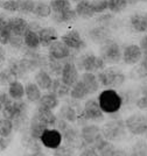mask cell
Here are the masks:
<instances>
[{"label": "cell", "mask_w": 147, "mask_h": 156, "mask_svg": "<svg viewBox=\"0 0 147 156\" xmlns=\"http://www.w3.org/2000/svg\"><path fill=\"white\" fill-rule=\"evenodd\" d=\"M98 104L104 114H115L123 105L122 96L115 89H105L98 96Z\"/></svg>", "instance_id": "6da1fadb"}, {"label": "cell", "mask_w": 147, "mask_h": 156, "mask_svg": "<svg viewBox=\"0 0 147 156\" xmlns=\"http://www.w3.org/2000/svg\"><path fill=\"white\" fill-rule=\"evenodd\" d=\"M97 79L99 82V85H102L106 89H117L122 86L125 83V75L122 70L116 68H104L103 70L98 71Z\"/></svg>", "instance_id": "7a4b0ae2"}, {"label": "cell", "mask_w": 147, "mask_h": 156, "mask_svg": "<svg viewBox=\"0 0 147 156\" xmlns=\"http://www.w3.org/2000/svg\"><path fill=\"white\" fill-rule=\"evenodd\" d=\"M99 54L105 64H117L122 61V48L112 39H108L102 42Z\"/></svg>", "instance_id": "3957f363"}, {"label": "cell", "mask_w": 147, "mask_h": 156, "mask_svg": "<svg viewBox=\"0 0 147 156\" xmlns=\"http://www.w3.org/2000/svg\"><path fill=\"white\" fill-rule=\"evenodd\" d=\"M104 139L109 141H120L126 135V127L122 119H113L104 125L101 129Z\"/></svg>", "instance_id": "277c9868"}, {"label": "cell", "mask_w": 147, "mask_h": 156, "mask_svg": "<svg viewBox=\"0 0 147 156\" xmlns=\"http://www.w3.org/2000/svg\"><path fill=\"white\" fill-rule=\"evenodd\" d=\"M105 62L101 56H96L94 54H85L81 56L77 61V69L84 70L85 72H98L105 68Z\"/></svg>", "instance_id": "5b68a950"}, {"label": "cell", "mask_w": 147, "mask_h": 156, "mask_svg": "<svg viewBox=\"0 0 147 156\" xmlns=\"http://www.w3.org/2000/svg\"><path fill=\"white\" fill-rule=\"evenodd\" d=\"M126 130L130 132L132 135L142 136V134L147 129V121L145 115L140 113H133L130 117H127L124 121Z\"/></svg>", "instance_id": "8992f818"}, {"label": "cell", "mask_w": 147, "mask_h": 156, "mask_svg": "<svg viewBox=\"0 0 147 156\" xmlns=\"http://www.w3.org/2000/svg\"><path fill=\"white\" fill-rule=\"evenodd\" d=\"M64 141V144L70 147L72 149H83L86 147L85 142L81 136V132H78L76 128L69 126L67 129L62 133V142Z\"/></svg>", "instance_id": "52a82bcc"}, {"label": "cell", "mask_w": 147, "mask_h": 156, "mask_svg": "<svg viewBox=\"0 0 147 156\" xmlns=\"http://www.w3.org/2000/svg\"><path fill=\"white\" fill-rule=\"evenodd\" d=\"M61 41L69 49L75 50V51H81L86 47L85 41L82 39L79 32H77L76 29H71L69 32L64 33L63 35L61 36Z\"/></svg>", "instance_id": "ba28073f"}, {"label": "cell", "mask_w": 147, "mask_h": 156, "mask_svg": "<svg viewBox=\"0 0 147 156\" xmlns=\"http://www.w3.org/2000/svg\"><path fill=\"white\" fill-rule=\"evenodd\" d=\"M83 115L88 121H102L104 119V112L101 110L97 99H88L84 104Z\"/></svg>", "instance_id": "9c48e42d"}, {"label": "cell", "mask_w": 147, "mask_h": 156, "mask_svg": "<svg viewBox=\"0 0 147 156\" xmlns=\"http://www.w3.org/2000/svg\"><path fill=\"white\" fill-rule=\"evenodd\" d=\"M69 58L64 61L62 72H61V80L65 85L71 87L79 79V73H78V69H77L76 64L72 61H69Z\"/></svg>", "instance_id": "30bf717a"}, {"label": "cell", "mask_w": 147, "mask_h": 156, "mask_svg": "<svg viewBox=\"0 0 147 156\" xmlns=\"http://www.w3.org/2000/svg\"><path fill=\"white\" fill-rule=\"evenodd\" d=\"M40 142L48 149H55L62 143V134L55 128H47L40 137Z\"/></svg>", "instance_id": "8fae6325"}, {"label": "cell", "mask_w": 147, "mask_h": 156, "mask_svg": "<svg viewBox=\"0 0 147 156\" xmlns=\"http://www.w3.org/2000/svg\"><path fill=\"white\" fill-rule=\"evenodd\" d=\"M48 56L58 61H65L71 57V49H69L61 40H56L48 47Z\"/></svg>", "instance_id": "7c38bea8"}, {"label": "cell", "mask_w": 147, "mask_h": 156, "mask_svg": "<svg viewBox=\"0 0 147 156\" xmlns=\"http://www.w3.org/2000/svg\"><path fill=\"white\" fill-rule=\"evenodd\" d=\"M76 100L72 99V101H69L65 105H63L60 111H58L57 118H61L68 122H75L77 120V115L82 112V110H79V104L75 103Z\"/></svg>", "instance_id": "4fadbf2b"}, {"label": "cell", "mask_w": 147, "mask_h": 156, "mask_svg": "<svg viewBox=\"0 0 147 156\" xmlns=\"http://www.w3.org/2000/svg\"><path fill=\"white\" fill-rule=\"evenodd\" d=\"M142 58L139 44H128L122 50V59L125 64L134 65Z\"/></svg>", "instance_id": "5bb4252c"}, {"label": "cell", "mask_w": 147, "mask_h": 156, "mask_svg": "<svg viewBox=\"0 0 147 156\" xmlns=\"http://www.w3.org/2000/svg\"><path fill=\"white\" fill-rule=\"evenodd\" d=\"M81 136L86 146H92L99 137L102 136L101 128L96 125H84L81 129Z\"/></svg>", "instance_id": "9a60e30c"}, {"label": "cell", "mask_w": 147, "mask_h": 156, "mask_svg": "<svg viewBox=\"0 0 147 156\" xmlns=\"http://www.w3.org/2000/svg\"><path fill=\"white\" fill-rule=\"evenodd\" d=\"M40 44L42 47H49L50 43L58 40L57 30L54 27H41V29L38 32Z\"/></svg>", "instance_id": "2e32d148"}, {"label": "cell", "mask_w": 147, "mask_h": 156, "mask_svg": "<svg viewBox=\"0 0 147 156\" xmlns=\"http://www.w3.org/2000/svg\"><path fill=\"white\" fill-rule=\"evenodd\" d=\"M35 115L47 127H54V125H55L56 120H57V115L53 112V110H49V108H47L45 106H41V105L38 106V110L35 112Z\"/></svg>", "instance_id": "e0dca14e"}, {"label": "cell", "mask_w": 147, "mask_h": 156, "mask_svg": "<svg viewBox=\"0 0 147 156\" xmlns=\"http://www.w3.org/2000/svg\"><path fill=\"white\" fill-rule=\"evenodd\" d=\"M79 79L85 85V87H86L89 94H94V93H96L99 90V86L101 85H99V82L97 79V76L94 72H84Z\"/></svg>", "instance_id": "ac0fdd59"}, {"label": "cell", "mask_w": 147, "mask_h": 156, "mask_svg": "<svg viewBox=\"0 0 147 156\" xmlns=\"http://www.w3.org/2000/svg\"><path fill=\"white\" fill-rule=\"evenodd\" d=\"M49 92L51 93H54V94H56L58 98H65L69 96V93H70V86H68V85H65L61 80V78H55V79H53V82H51V85L50 87H49Z\"/></svg>", "instance_id": "d6986e66"}, {"label": "cell", "mask_w": 147, "mask_h": 156, "mask_svg": "<svg viewBox=\"0 0 147 156\" xmlns=\"http://www.w3.org/2000/svg\"><path fill=\"white\" fill-rule=\"evenodd\" d=\"M130 25L137 33L147 32V19L145 13H135L130 18Z\"/></svg>", "instance_id": "ffe728a7"}, {"label": "cell", "mask_w": 147, "mask_h": 156, "mask_svg": "<svg viewBox=\"0 0 147 156\" xmlns=\"http://www.w3.org/2000/svg\"><path fill=\"white\" fill-rule=\"evenodd\" d=\"M47 128H49V127H47L42 121H40V120H39V118L34 114L33 118L31 119V124H29L28 134H29L32 137H34V139L40 140L41 135L43 134V132H45Z\"/></svg>", "instance_id": "44dd1931"}, {"label": "cell", "mask_w": 147, "mask_h": 156, "mask_svg": "<svg viewBox=\"0 0 147 156\" xmlns=\"http://www.w3.org/2000/svg\"><path fill=\"white\" fill-rule=\"evenodd\" d=\"M11 22V33L13 35L24 36L25 33L28 30V21L22 18H13L9 19Z\"/></svg>", "instance_id": "7402d4cb"}, {"label": "cell", "mask_w": 147, "mask_h": 156, "mask_svg": "<svg viewBox=\"0 0 147 156\" xmlns=\"http://www.w3.org/2000/svg\"><path fill=\"white\" fill-rule=\"evenodd\" d=\"M34 79H35V84L38 85L41 90H49L51 82H53L50 73L45 69H39Z\"/></svg>", "instance_id": "603a6c76"}, {"label": "cell", "mask_w": 147, "mask_h": 156, "mask_svg": "<svg viewBox=\"0 0 147 156\" xmlns=\"http://www.w3.org/2000/svg\"><path fill=\"white\" fill-rule=\"evenodd\" d=\"M75 12H76L77 16H79L82 19H90V18H92L95 15L92 8H91L90 0H81V1H78L76 7H75Z\"/></svg>", "instance_id": "cb8c5ba5"}, {"label": "cell", "mask_w": 147, "mask_h": 156, "mask_svg": "<svg viewBox=\"0 0 147 156\" xmlns=\"http://www.w3.org/2000/svg\"><path fill=\"white\" fill-rule=\"evenodd\" d=\"M8 94L13 100H20L25 97V86L22 85L19 79L13 80L12 83L8 84Z\"/></svg>", "instance_id": "d4e9b609"}, {"label": "cell", "mask_w": 147, "mask_h": 156, "mask_svg": "<svg viewBox=\"0 0 147 156\" xmlns=\"http://www.w3.org/2000/svg\"><path fill=\"white\" fill-rule=\"evenodd\" d=\"M69 96L71 97V99H75V100H82V99L89 96L88 90H86L85 85L83 84V82L81 79H78L76 83L70 87Z\"/></svg>", "instance_id": "484cf974"}, {"label": "cell", "mask_w": 147, "mask_h": 156, "mask_svg": "<svg viewBox=\"0 0 147 156\" xmlns=\"http://www.w3.org/2000/svg\"><path fill=\"white\" fill-rule=\"evenodd\" d=\"M22 37H24V43H25V47L27 49L38 50L39 47L41 46L40 44V40H39L38 32H34V30L28 29Z\"/></svg>", "instance_id": "4316f807"}, {"label": "cell", "mask_w": 147, "mask_h": 156, "mask_svg": "<svg viewBox=\"0 0 147 156\" xmlns=\"http://www.w3.org/2000/svg\"><path fill=\"white\" fill-rule=\"evenodd\" d=\"M58 99H60V98H58L56 94H54V93H51V92H48V93L41 96V98L39 99L38 103H39V105L45 106V107L49 108V110H55L58 105H60V100H58Z\"/></svg>", "instance_id": "83f0119b"}, {"label": "cell", "mask_w": 147, "mask_h": 156, "mask_svg": "<svg viewBox=\"0 0 147 156\" xmlns=\"http://www.w3.org/2000/svg\"><path fill=\"white\" fill-rule=\"evenodd\" d=\"M110 35V30L104 26H99L96 27L94 29H91L89 33L90 39L92 40L94 42H97V43H102L105 40L109 39Z\"/></svg>", "instance_id": "f1b7e54d"}, {"label": "cell", "mask_w": 147, "mask_h": 156, "mask_svg": "<svg viewBox=\"0 0 147 156\" xmlns=\"http://www.w3.org/2000/svg\"><path fill=\"white\" fill-rule=\"evenodd\" d=\"M64 61H58V59H54L53 57L48 56L46 58V65L45 70L48 72L53 73L54 76H61L62 72V68H63Z\"/></svg>", "instance_id": "f546056e"}, {"label": "cell", "mask_w": 147, "mask_h": 156, "mask_svg": "<svg viewBox=\"0 0 147 156\" xmlns=\"http://www.w3.org/2000/svg\"><path fill=\"white\" fill-rule=\"evenodd\" d=\"M131 78L132 79H145L147 78V59L141 58L134 68L131 70Z\"/></svg>", "instance_id": "4dcf8cb0"}, {"label": "cell", "mask_w": 147, "mask_h": 156, "mask_svg": "<svg viewBox=\"0 0 147 156\" xmlns=\"http://www.w3.org/2000/svg\"><path fill=\"white\" fill-rule=\"evenodd\" d=\"M25 96L28 101L31 103H38L41 98V89L35 83H27L25 86Z\"/></svg>", "instance_id": "1f68e13d"}, {"label": "cell", "mask_w": 147, "mask_h": 156, "mask_svg": "<svg viewBox=\"0 0 147 156\" xmlns=\"http://www.w3.org/2000/svg\"><path fill=\"white\" fill-rule=\"evenodd\" d=\"M53 14V20L56 22V23H69L71 21L76 20L77 14L75 12V9H68L65 12H61V13H51Z\"/></svg>", "instance_id": "d6a6232c"}, {"label": "cell", "mask_w": 147, "mask_h": 156, "mask_svg": "<svg viewBox=\"0 0 147 156\" xmlns=\"http://www.w3.org/2000/svg\"><path fill=\"white\" fill-rule=\"evenodd\" d=\"M22 146L25 147L26 149L28 150V153H34V151H39L42 150V143L40 142V140L34 139L29 134H25L22 137Z\"/></svg>", "instance_id": "836d02e7"}, {"label": "cell", "mask_w": 147, "mask_h": 156, "mask_svg": "<svg viewBox=\"0 0 147 156\" xmlns=\"http://www.w3.org/2000/svg\"><path fill=\"white\" fill-rule=\"evenodd\" d=\"M51 8L49 4H47L45 1H35V7L33 14L38 18H48L51 15Z\"/></svg>", "instance_id": "e575fe53"}, {"label": "cell", "mask_w": 147, "mask_h": 156, "mask_svg": "<svg viewBox=\"0 0 147 156\" xmlns=\"http://www.w3.org/2000/svg\"><path fill=\"white\" fill-rule=\"evenodd\" d=\"M130 156H147V140L140 139L132 146Z\"/></svg>", "instance_id": "d590c367"}, {"label": "cell", "mask_w": 147, "mask_h": 156, "mask_svg": "<svg viewBox=\"0 0 147 156\" xmlns=\"http://www.w3.org/2000/svg\"><path fill=\"white\" fill-rule=\"evenodd\" d=\"M53 13H61L71 8V4L69 0H51L49 2Z\"/></svg>", "instance_id": "8d00e7d4"}, {"label": "cell", "mask_w": 147, "mask_h": 156, "mask_svg": "<svg viewBox=\"0 0 147 156\" xmlns=\"http://www.w3.org/2000/svg\"><path fill=\"white\" fill-rule=\"evenodd\" d=\"M8 70L12 72V75L15 77V79H19V78L24 77L25 76V70L22 69V66L20 64V59L12 58L8 61Z\"/></svg>", "instance_id": "74e56055"}, {"label": "cell", "mask_w": 147, "mask_h": 156, "mask_svg": "<svg viewBox=\"0 0 147 156\" xmlns=\"http://www.w3.org/2000/svg\"><path fill=\"white\" fill-rule=\"evenodd\" d=\"M13 130H14V128H13L12 120L6 119V118L0 119V136L2 137L12 136Z\"/></svg>", "instance_id": "f35d334b"}, {"label": "cell", "mask_w": 147, "mask_h": 156, "mask_svg": "<svg viewBox=\"0 0 147 156\" xmlns=\"http://www.w3.org/2000/svg\"><path fill=\"white\" fill-rule=\"evenodd\" d=\"M1 113H2L4 118L9 119V120H13V119L15 118V115H17V113H18V108H17V103H15V100H12L11 103L4 105L2 108H1Z\"/></svg>", "instance_id": "ab89813d"}, {"label": "cell", "mask_w": 147, "mask_h": 156, "mask_svg": "<svg viewBox=\"0 0 147 156\" xmlns=\"http://www.w3.org/2000/svg\"><path fill=\"white\" fill-rule=\"evenodd\" d=\"M127 7L126 0H108V9L112 13H120Z\"/></svg>", "instance_id": "60d3db41"}, {"label": "cell", "mask_w": 147, "mask_h": 156, "mask_svg": "<svg viewBox=\"0 0 147 156\" xmlns=\"http://www.w3.org/2000/svg\"><path fill=\"white\" fill-rule=\"evenodd\" d=\"M0 8L9 13H15L19 11L18 0H0Z\"/></svg>", "instance_id": "b9f144b4"}, {"label": "cell", "mask_w": 147, "mask_h": 156, "mask_svg": "<svg viewBox=\"0 0 147 156\" xmlns=\"http://www.w3.org/2000/svg\"><path fill=\"white\" fill-rule=\"evenodd\" d=\"M19 2V11L22 14H32L35 7V1L34 0H18Z\"/></svg>", "instance_id": "7bdbcfd3"}, {"label": "cell", "mask_w": 147, "mask_h": 156, "mask_svg": "<svg viewBox=\"0 0 147 156\" xmlns=\"http://www.w3.org/2000/svg\"><path fill=\"white\" fill-rule=\"evenodd\" d=\"M90 4L95 14L104 13L108 9V0H91Z\"/></svg>", "instance_id": "ee69618b"}, {"label": "cell", "mask_w": 147, "mask_h": 156, "mask_svg": "<svg viewBox=\"0 0 147 156\" xmlns=\"http://www.w3.org/2000/svg\"><path fill=\"white\" fill-rule=\"evenodd\" d=\"M53 156H75V150L61 143L57 148L54 149Z\"/></svg>", "instance_id": "f6af8a7d"}, {"label": "cell", "mask_w": 147, "mask_h": 156, "mask_svg": "<svg viewBox=\"0 0 147 156\" xmlns=\"http://www.w3.org/2000/svg\"><path fill=\"white\" fill-rule=\"evenodd\" d=\"M9 47H12L13 49L15 50H20L25 47V43H24V37L22 36H18V35H11V37L8 40V43H7Z\"/></svg>", "instance_id": "bcb514c9"}, {"label": "cell", "mask_w": 147, "mask_h": 156, "mask_svg": "<svg viewBox=\"0 0 147 156\" xmlns=\"http://www.w3.org/2000/svg\"><path fill=\"white\" fill-rule=\"evenodd\" d=\"M13 80H15V77L12 75V72L8 70V68L6 69H2L1 71H0V85H2V86H5L9 83H12Z\"/></svg>", "instance_id": "7dc6e473"}, {"label": "cell", "mask_w": 147, "mask_h": 156, "mask_svg": "<svg viewBox=\"0 0 147 156\" xmlns=\"http://www.w3.org/2000/svg\"><path fill=\"white\" fill-rule=\"evenodd\" d=\"M0 30L11 33V22H9V19H7L6 16L2 15V14H0Z\"/></svg>", "instance_id": "c3c4849f"}, {"label": "cell", "mask_w": 147, "mask_h": 156, "mask_svg": "<svg viewBox=\"0 0 147 156\" xmlns=\"http://www.w3.org/2000/svg\"><path fill=\"white\" fill-rule=\"evenodd\" d=\"M135 105H137V107L139 110H147V96L141 94L139 98H137Z\"/></svg>", "instance_id": "681fc988"}, {"label": "cell", "mask_w": 147, "mask_h": 156, "mask_svg": "<svg viewBox=\"0 0 147 156\" xmlns=\"http://www.w3.org/2000/svg\"><path fill=\"white\" fill-rule=\"evenodd\" d=\"M139 47L141 49V54H142V58L147 59V35L144 37H141L140 42H139Z\"/></svg>", "instance_id": "f907efd6"}, {"label": "cell", "mask_w": 147, "mask_h": 156, "mask_svg": "<svg viewBox=\"0 0 147 156\" xmlns=\"http://www.w3.org/2000/svg\"><path fill=\"white\" fill-rule=\"evenodd\" d=\"M79 156H98L97 151L92 147L90 146H86L85 148L81 149V153H79Z\"/></svg>", "instance_id": "816d5d0a"}, {"label": "cell", "mask_w": 147, "mask_h": 156, "mask_svg": "<svg viewBox=\"0 0 147 156\" xmlns=\"http://www.w3.org/2000/svg\"><path fill=\"white\" fill-rule=\"evenodd\" d=\"M11 141H12V136H8V137L0 136V153H2L4 150L7 149V147L9 146Z\"/></svg>", "instance_id": "f5cc1de1"}, {"label": "cell", "mask_w": 147, "mask_h": 156, "mask_svg": "<svg viewBox=\"0 0 147 156\" xmlns=\"http://www.w3.org/2000/svg\"><path fill=\"white\" fill-rule=\"evenodd\" d=\"M13 99L9 97V94H8V92L6 91H1L0 92V103L1 105L4 106V105L8 104V103H11Z\"/></svg>", "instance_id": "db71d44e"}, {"label": "cell", "mask_w": 147, "mask_h": 156, "mask_svg": "<svg viewBox=\"0 0 147 156\" xmlns=\"http://www.w3.org/2000/svg\"><path fill=\"white\" fill-rule=\"evenodd\" d=\"M11 33L8 32H2V30H0V44L1 46H5L8 43V40L11 37Z\"/></svg>", "instance_id": "11a10c76"}, {"label": "cell", "mask_w": 147, "mask_h": 156, "mask_svg": "<svg viewBox=\"0 0 147 156\" xmlns=\"http://www.w3.org/2000/svg\"><path fill=\"white\" fill-rule=\"evenodd\" d=\"M28 29L34 30V32H39L41 29V26L39 25L38 22H28Z\"/></svg>", "instance_id": "9f6ffc18"}, {"label": "cell", "mask_w": 147, "mask_h": 156, "mask_svg": "<svg viewBox=\"0 0 147 156\" xmlns=\"http://www.w3.org/2000/svg\"><path fill=\"white\" fill-rule=\"evenodd\" d=\"M112 156H130V154H128L127 151H125V150L123 149H115Z\"/></svg>", "instance_id": "6f0895ef"}, {"label": "cell", "mask_w": 147, "mask_h": 156, "mask_svg": "<svg viewBox=\"0 0 147 156\" xmlns=\"http://www.w3.org/2000/svg\"><path fill=\"white\" fill-rule=\"evenodd\" d=\"M25 156H48V155H46L42 150H39V151H34V153H28Z\"/></svg>", "instance_id": "680465c9"}, {"label": "cell", "mask_w": 147, "mask_h": 156, "mask_svg": "<svg viewBox=\"0 0 147 156\" xmlns=\"http://www.w3.org/2000/svg\"><path fill=\"white\" fill-rule=\"evenodd\" d=\"M126 2H127V5H134L138 2V0H126Z\"/></svg>", "instance_id": "91938a15"}, {"label": "cell", "mask_w": 147, "mask_h": 156, "mask_svg": "<svg viewBox=\"0 0 147 156\" xmlns=\"http://www.w3.org/2000/svg\"><path fill=\"white\" fill-rule=\"evenodd\" d=\"M142 136H144V139H145V140H147V129L145 130V133L142 134Z\"/></svg>", "instance_id": "94428289"}, {"label": "cell", "mask_w": 147, "mask_h": 156, "mask_svg": "<svg viewBox=\"0 0 147 156\" xmlns=\"http://www.w3.org/2000/svg\"><path fill=\"white\" fill-rule=\"evenodd\" d=\"M138 1H140V2H147V0H138Z\"/></svg>", "instance_id": "6125c7cd"}, {"label": "cell", "mask_w": 147, "mask_h": 156, "mask_svg": "<svg viewBox=\"0 0 147 156\" xmlns=\"http://www.w3.org/2000/svg\"><path fill=\"white\" fill-rule=\"evenodd\" d=\"M71 1H74V2H78V1H81V0H71Z\"/></svg>", "instance_id": "be15d7a7"}, {"label": "cell", "mask_w": 147, "mask_h": 156, "mask_svg": "<svg viewBox=\"0 0 147 156\" xmlns=\"http://www.w3.org/2000/svg\"><path fill=\"white\" fill-rule=\"evenodd\" d=\"M1 108H2V105H1V103H0V112H1Z\"/></svg>", "instance_id": "e7e4bbea"}, {"label": "cell", "mask_w": 147, "mask_h": 156, "mask_svg": "<svg viewBox=\"0 0 147 156\" xmlns=\"http://www.w3.org/2000/svg\"><path fill=\"white\" fill-rule=\"evenodd\" d=\"M145 118H146V121H147V113H146V115H145Z\"/></svg>", "instance_id": "03108f58"}, {"label": "cell", "mask_w": 147, "mask_h": 156, "mask_svg": "<svg viewBox=\"0 0 147 156\" xmlns=\"http://www.w3.org/2000/svg\"><path fill=\"white\" fill-rule=\"evenodd\" d=\"M145 15H146V19H147V12H146V13H145Z\"/></svg>", "instance_id": "003e7915"}]
</instances>
